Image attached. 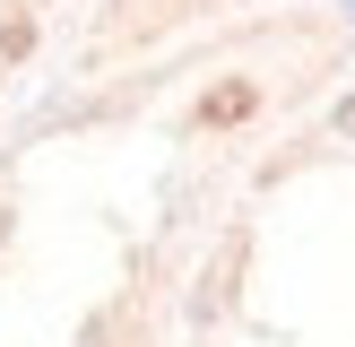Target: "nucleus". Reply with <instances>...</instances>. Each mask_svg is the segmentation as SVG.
Returning <instances> with one entry per match:
<instances>
[{
	"mask_svg": "<svg viewBox=\"0 0 355 347\" xmlns=\"http://www.w3.org/2000/svg\"><path fill=\"white\" fill-rule=\"evenodd\" d=\"M252 104H260L252 87H217V96L200 104V121H243V113H252Z\"/></svg>",
	"mask_w": 355,
	"mask_h": 347,
	"instance_id": "1",
	"label": "nucleus"
},
{
	"mask_svg": "<svg viewBox=\"0 0 355 347\" xmlns=\"http://www.w3.org/2000/svg\"><path fill=\"white\" fill-rule=\"evenodd\" d=\"M338 130H347V139H355V96H347V104H338Z\"/></svg>",
	"mask_w": 355,
	"mask_h": 347,
	"instance_id": "2",
	"label": "nucleus"
},
{
	"mask_svg": "<svg viewBox=\"0 0 355 347\" xmlns=\"http://www.w3.org/2000/svg\"><path fill=\"white\" fill-rule=\"evenodd\" d=\"M0 235H9V208H0Z\"/></svg>",
	"mask_w": 355,
	"mask_h": 347,
	"instance_id": "3",
	"label": "nucleus"
}]
</instances>
